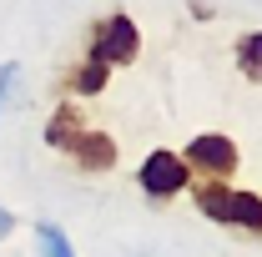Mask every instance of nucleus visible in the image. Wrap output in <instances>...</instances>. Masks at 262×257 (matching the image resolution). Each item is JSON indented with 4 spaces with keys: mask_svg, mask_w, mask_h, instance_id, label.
Segmentation results:
<instances>
[{
    "mask_svg": "<svg viewBox=\"0 0 262 257\" xmlns=\"http://www.w3.org/2000/svg\"><path fill=\"white\" fill-rule=\"evenodd\" d=\"M187 197L212 227H227L247 242H262V192L232 187V182H192Z\"/></svg>",
    "mask_w": 262,
    "mask_h": 257,
    "instance_id": "f257e3e1",
    "label": "nucleus"
},
{
    "mask_svg": "<svg viewBox=\"0 0 262 257\" xmlns=\"http://www.w3.org/2000/svg\"><path fill=\"white\" fill-rule=\"evenodd\" d=\"M81 56H91L101 61L106 71H121L141 56V26L131 20L126 10H111V15H96L91 20V31H86V51Z\"/></svg>",
    "mask_w": 262,
    "mask_h": 257,
    "instance_id": "f03ea898",
    "label": "nucleus"
},
{
    "mask_svg": "<svg viewBox=\"0 0 262 257\" xmlns=\"http://www.w3.org/2000/svg\"><path fill=\"white\" fill-rule=\"evenodd\" d=\"M136 187H141L146 202L166 207L171 197H182L187 187H192V172H187L182 152H171V146H151V152L141 157V166H136Z\"/></svg>",
    "mask_w": 262,
    "mask_h": 257,
    "instance_id": "7ed1b4c3",
    "label": "nucleus"
},
{
    "mask_svg": "<svg viewBox=\"0 0 262 257\" xmlns=\"http://www.w3.org/2000/svg\"><path fill=\"white\" fill-rule=\"evenodd\" d=\"M187 172H192V182H232L237 177V166H242V152H237V141L222 136V131H202L187 141Z\"/></svg>",
    "mask_w": 262,
    "mask_h": 257,
    "instance_id": "20e7f679",
    "label": "nucleus"
},
{
    "mask_svg": "<svg viewBox=\"0 0 262 257\" xmlns=\"http://www.w3.org/2000/svg\"><path fill=\"white\" fill-rule=\"evenodd\" d=\"M66 161H71L81 177H106V172H116V161H121V146H116V136H111V131L86 126V131H81V141L66 152Z\"/></svg>",
    "mask_w": 262,
    "mask_h": 257,
    "instance_id": "39448f33",
    "label": "nucleus"
},
{
    "mask_svg": "<svg viewBox=\"0 0 262 257\" xmlns=\"http://www.w3.org/2000/svg\"><path fill=\"white\" fill-rule=\"evenodd\" d=\"M81 131H86V111L76 106V101H61L51 116H46V126H40V136H46V146L51 152H71L76 141H81Z\"/></svg>",
    "mask_w": 262,
    "mask_h": 257,
    "instance_id": "423d86ee",
    "label": "nucleus"
},
{
    "mask_svg": "<svg viewBox=\"0 0 262 257\" xmlns=\"http://www.w3.org/2000/svg\"><path fill=\"white\" fill-rule=\"evenodd\" d=\"M106 81H111V71H106L101 61H91V56H81V61L61 76V91H66V101H76V96L86 101V96H101Z\"/></svg>",
    "mask_w": 262,
    "mask_h": 257,
    "instance_id": "0eeeda50",
    "label": "nucleus"
},
{
    "mask_svg": "<svg viewBox=\"0 0 262 257\" xmlns=\"http://www.w3.org/2000/svg\"><path fill=\"white\" fill-rule=\"evenodd\" d=\"M232 66L242 71V81L262 86V31H242L232 46Z\"/></svg>",
    "mask_w": 262,
    "mask_h": 257,
    "instance_id": "6e6552de",
    "label": "nucleus"
},
{
    "mask_svg": "<svg viewBox=\"0 0 262 257\" xmlns=\"http://www.w3.org/2000/svg\"><path fill=\"white\" fill-rule=\"evenodd\" d=\"M35 252L40 257H76V247H71V237L56 222H35Z\"/></svg>",
    "mask_w": 262,
    "mask_h": 257,
    "instance_id": "1a4fd4ad",
    "label": "nucleus"
},
{
    "mask_svg": "<svg viewBox=\"0 0 262 257\" xmlns=\"http://www.w3.org/2000/svg\"><path fill=\"white\" fill-rule=\"evenodd\" d=\"M15 86H20V61H5V66H0V116L10 111V101H15Z\"/></svg>",
    "mask_w": 262,
    "mask_h": 257,
    "instance_id": "9d476101",
    "label": "nucleus"
},
{
    "mask_svg": "<svg viewBox=\"0 0 262 257\" xmlns=\"http://www.w3.org/2000/svg\"><path fill=\"white\" fill-rule=\"evenodd\" d=\"M10 232H15V212H10V207H0V242H5Z\"/></svg>",
    "mask_w": 262,
    "mask_h": 257,
    "instance_id": "9b49d317",
    "label": "nucleus"
}]
</instances>
